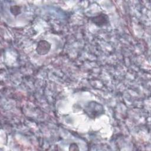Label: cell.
I'll return each instance as SVG.
<instances>
[{
  "label": "cell",
  "mask_w": 151,
  "mask_h": 151,
  "mask_svg": "<svg viewBox=\"0 0 151 151\" xmlns=\"http://www.w3.org/2000/svg\"><path fill=\"white\" fill-rule=\"evenodd\" d=\"M10 11L11 14L15 16L19 15L21 12V7L18 5H12L10 7Z\"/></svg>",
  "instance_id": "277c9868"
},
{
  "label": "cell",
  "mask_w": 151,
  "mask_h": 151,
  "mask_svg": "<svg viewBox=\"0 0 151 151\" xmlns=\"http://www.w3.org/2000/svg\"><path fill=\"white\" fill-rule=\"evenodd\" d=\"M70 150H78V147L77 146V144L76 143H71L70 146V148H69Z\"/></svg>",
  "instance_id": "5b68a950"
},
{
  "label": "cell",
  "mask_w": 151,
  "mask_h": 151,
  "mask_svg": "<svg viewBox=\"0 0 151 151\" xmlns=\"http://www.w3.org/2000/svg\"><path fill=\"white\" fill-rule=\"evenodd\" d=\"M51 49V44L46 40H40L37 45L36 51L41 55H44L48 53Z\"/></svg>",
  "instance_id": "3957f363"
},
{
  "label": "cell",
  "mask_w": 151,
  "mask_h": 151,
  "mask_svg": "<svg viewBox=\"0 0 151 151\" xmlns=\"http://www.w3.org/2000/svg\"><path fill=\"white\" fill-rule=\"evenodd\" d=\"M84 113L91 119H96L104 113V107L100 103L91 101L84 106Z\"/></svg>",
  "instance_id": "6da1fadb"
},
{
  "label": "cell",
  "mask_w": 151,
  "mask_h": 151,
  "mask_svg": "<svg viewBox=\"0 0 151 151\" xmlns=\"http://www.w3.org/2000/svg\"><path fill=\"white\" fill-rule=\"evenodd\" d=\"M90 19L91 22H93L95 25L98 27H103L106 25L109 22V17L106 14L103 13L93 17L91 18Z\"/></svg>",
  "instance_id": "7a4b0ae2"
}]
</instances>
